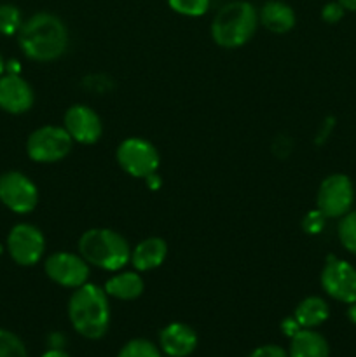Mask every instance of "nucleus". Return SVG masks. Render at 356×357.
<instances>
[{"label": "nucleus", "mask_w": 356, "mask_h": 357, "mask_svg": "<svg viewBox=\"0 0 356 357\" xmlns=\"http://www.w3.org/2000/svg\"><path fill=\"white\" fill-rule=\"evenodd\" d=\"M17 44L34 61H54L68 47V30L56 14L37 13L23 21L17 31Z\"/></svg>", "instance_id": "obj_1"}, {"label": "nucleus", "mask_w": 356, "mask_h": 357, "mask_svg": "<svg viewBox=\"0 0 356 357\" xmlns=\"http://www.w3.org/2000/svg\"><path fill=\"white\" fill-rule=\"evenodd\" d=\"M68 319L73 330L87 340H100L110 326V303L103 288L86 282L73 289L68 300Z\"/></svg>", "instance_id": "obj_2"}, {"label": "nucleus", "mask_w": 356, "mask_h": 357, "mask_svg": "<svg viewBox=\"0 0 356 357\" xmlns=\"http://www.w3.org/2000/svg\"><path fill=\"white\" fill-rule=\"evenodd\" d=\"M258 10L253 3L234 0L225 3L212 21V38L223 49H236L246 44L257 31Z\"/></svg>", "instance_id": "obj_3"}, {"label": "nucleus", "mask_w": 356, "mask_h": 357, "mask_svg": "<svg viewBox=\"0 0 356 357\" xmlns=\"http://www.w3.org/2000/svg\"><path fill=\"white\" fill-rule=\"evenodd\" d=\"M79 255L101 271L119 272L131 260V246L115 230L89 229L80 236Z\"/></svg>", "instance_id": "obj_4"}, {"label": "nucleus", "mask_w": 356, "mask_h": 357, "mask_svg": "<svg viewBox=\"0 0 356 357\" xmlns=\"http://www.w3.org/2000/svg\"><path fill=\"white\" fill-rule=\"evenodd\" d=\"M72 146V136L63 126H42L27 139L28 157L40 164H52L65 159Z\"/></svg>", "instance_id": "obj_5"}, {"label": "nucleus", "mask_w": 356, "mask_h": 357, "mask_svg": "<svg viewBox=\"0 0 356 357\" xmlns=\"http://www.w3.org/2000/svg\"><path fill=\"white\" fill-rule=\"evenodd\" d=\"M117 164L124 173L133 178H149L159 167L161 155L156 146L149 139L138 138H126L121 145L117 146Z\"/></svg>", "instance_id": "obj_6"}, {"label": "nucleus", "mask_w": 356, "mask_h": 357, "mask_svg": "<svg viewBox=\"0 0 356 357\" xmlns=\"http://www.w3.org/2000/svg\"><path fill=\"white\" fill-rule=\"evenodd\" d=\"M353 202H355V187L346 174H330L321 181L316 204L327 218H342L351 211Z\"/></svg>", "instance_id": "obj_7"}, {"label": "nucleus", "mask_w": 356, "mask_h": 357, "mask_svg": "<svg viewBox=\"0 0 356 357\" xmlns=\"http://www.w3.org/2000/svg\"><path fill=\"white\" fill-rule=\"evenodd\" d=\"M0 202L17 215L31 213L38 204L37 185L20 171L0 174Z\"/></svg>", "instance_id": "obj_8"}, {"label": "nucleus", "mask_w": 356, "mask_h": 357, "mask_svg": "<svg viewBox=\"0 0 356 357\" xmlns=\"http://www.w3.org/2000/svg\"><path fill=\"white\" fill-rule=\"evenodd\" d=\"M321 288L330 298L342 303L356 302V267L346 260L328 257L321 271Z\"/></svg>", "instance_id": "obj_9"}, {"label": "nucleus", "mask_w": 356, "mask_h": 357, "mask_svg": "<svg viewBox=\"0 0 356 357\" xmlns=\"http://www.w3.org/2000/svg\"><path fill=\"white\" fill-rule=\"evenodd\" d=\"M45 250L44 234L30 223H17L7 236V251L21 267H31L42 258Z\"/></svg>", "instance_id": "obj_10"}, {"label": "nucleus", "mask_w": 356, "mask_h": 357, "mask_svg": "<svg viewBox=\"0 0 356 357\" xmlns=\"http://www.w3.org/2000/svg\"><path fill=\"white\" fill-rule=\"evenodd\" d=\"M45 275L63 288L77 289L89 279V264L80 255L58 251L52 253L44 264Z\"/></svg>", "instance_id": "obj_11"}, {"label": "nucleus", "mask_w": 356, "mask_h": 357, "mask_svg": "<svg viewBox=\"0 0 356 357\" xmlns=\"http://www.w3.org/2000/svg\"><path fill=\"white\" fill-rule=\"evenodd\" d=\"M63 128L72 136L73 142L82 145H93L103 132L100 115L87 105H72L63 117Z\"/></svg>", "instance_id": "obj_12"}, {"label": "nucleus", "mask_w": 356, "mask_h": 357, "mask_svg": "<svg viewBox=\"0 0 356 357\" xmlns=\"http://www.w3.org/2000/svg\"><path fill=\"white\" fill-rule=\"evenodd\" d=\"M34 89L17 73L0 75V108L7 114L20 115L34 107Z\"/></svg>", "instance_id": "obj_13"}, {"label": "nucleus", "mask_w": 356, "mask_h": 357, "mask_svg": "<svg viewBox=\"0 0 356 357\" xmlns=\"http://www.w3.org/2000/svg\"><path fill=\"white\" fill-rule=\"evenodd\" d=\"M161 351L168 357H187L198 347V335L184 323H171L159 333Z\"/></svg>", "instance_id": "obj_14"}, {"label": "nucleus", "mask_w": 356, "mask_h": 357, "mask_svg": "<svg viewBox=\"0 0 356 357\" xmlns=\"http://www.w3.org/2000/svg\"><path fill=\"white\" fill-rule=\"evenodd\" d=\"M168 244L161 237H147L131 250V264L138 272H149L161 267L166 260Z\"/></svg>", "instance_id": "obj_15"}, {"label": "nucleus", "mask_w": 356, "mask_h": 357, "mask_svg": "<svg viewBox=\"0 0 356 357\" xmlns=\"http://www.w3.org/2000/svg\"><path fill=\"white\" fill-rule=\"evenodd\" d=\"M262 26L272 33H286L295 26V13L281 0H269L258 13Z\"/></svg>", "instance_id": "obj_16"}, {"label": "nucleus", "mask_w": 356, "mask_h": 357, "mask_svg": "<svg viewBox=\"0 0 356 357\" xmlns=\"http://www.w3.org/2000/svg\"><path fill=\"white\" fill-rule=\"evenodd\" d=\"M288 357H330V347L323 335L302 328L292 337Z\"/></svg>", "instance_id": "obj_17"}, {"label": "nucleus", "mask_w": 356, "mask_h": 357, "mask_svg": "<svg viewBox=\"0 0 356 357\" xmlns=\"http://www.w3.org/2000/svg\"><path fill=\"white\" fill-rule=\"evenodd\" d=\"M105 291L112 298L122 300V302H131L142 296L145 284L143 279L136 272H119L114 278L105 282Z\"/></svg>", "instance_id": "obj_18"}, {"label": "nucleus", "mask_w": 356, "mask_h": 357, "mask_svg": "<svg viewBox=\"0 0 356 357\" xmlns=\"http://www.w3.org/2000/svg\"><path fill=\"white\" fill-rule=\"evenodd\" d=\"M330 316V307L320 296H307L302 302L297 305L295 312H293V319L299 323L300 328L304 330H314Z\"/></svg>", "instance_id": "obj_19"}, {"label": "nucleus", "mask_w": 356, "mask_h": 357, "mask_svg": "<svg viewBox=\"0 0 356 357\" xmlns=\"http://www.w3.org/2000/svg\"><path fill=\"white\" fill-rule=\"evenodd\" d=\"M339 241L349 253L356 255V211H349L339 222Z\"/></svg>", "instance_id": "obj_20"}, {"label": "nucleus", "mask_w": 356, "mask_h": 357, "mask_svg": "<svg viewBox=\"0 0 356 357\" xmlns=\"http://www.w3.org/2000/svg\"><path fill=\"white\" fill-rule=\"evenodd\" d=\"M21 24H23L21 10L13 3H2L0 6V35L17 33Z\"/></svg>", "instance_id": "obj_21"}, {"label": "nucleus", "mask_w": 356, "mask_h": 357, "mask_svg": "<svg viewBox=\"0 0 356 357\" xmlns=\"http://www.w3.org/2000/svg\"><path fill=\"white\" fill-rule=\"evenodd\" d=\"M117 357H163V354L152 342L145 338H135L119 351Z\"/></svg>", "instance_id": "obj_22"}, {"label": "nucleus", "mask_w": 356, "mask_h": 357, "mask_svg": "<svg viewBox=\"0 0 356 357\" xmlns=\"http://www.w3.org/2000/svg\"><path fill=\"white\" fill-rule=\"evenodd\" d=\"M0 357H28L23 340L13 331L0 328Z\"/></svg>", "instance_id": "obj_23"}, {"label": "nucleus", "mask_w": 356, "mask_h": 357, "mask_svg": "<svg viewBox=\"0 0 356 357\" xmlns=\"http://www.w3.org/2000/svg\"><path fill=\"white\" fill-rule=\"evenodd\" d=\"M171 9L181 16L198 17L208 10L209 0H168Z\"/></svg>", "instance_id": "obj_24"}, {"label": "nucleus", "mask_w": 356, "mask_h": 357, "mask_svg": "<svg viewBox=\"0 0 356 357\" xmlns=\"http://www.w3.org/2000/svg\"><path fill=\"white\" fill-rule=\"evenodd\" d=\"M325 220H327V216H325L320 209L307 213L306 218H304V222H302L304 230H306L307 234H311V236H314V234H320L325 227Z\"/></svg>", "instance_id": "obj_25"}, {"label": "nucleus", "mask_w": 356, "mask_h": 357, "mask_svg": "<svg viewBox=\"0 0 356 357\" xmlns=\"http://www.w3.org/2000/svg\"><path fill=\"white\" fill-rule=\"evenodd\" d=\"M344 10L346 9L339 2H330L323 7V10H321V17H323L327 23L334 24V23H337V21L342 20V16H344Z\"/></svg>", "instance_id": "obj_26"}, {"label": "nucleus", "mask_w": 356, "mask_h": 357, "mask_svg": "<svg viewBox=\"0 0 356 357\" xmlns=\"http://www.w3.org/2000/svg\"><path fill=\"white\" fill-rule=\"evenodd\" d=\"M248 357H288V352L279 345H262L257 347Z\"/></svg>", "instance_id": "obj_27"}, {"label": "nucleus", "mask_w": 356, "mask_h": 357, "mask_svg": "<svg viewBox=\"0 0 356 357\" xmlns=\"http://www.w3.org/2000/svg\"><path fill=\"white\" fill-rule=\"evenodd\" d=\"M281 328H283V333H285L286 337H290V338H292L293 335L297 333V331L302 330V328L299 326V323H297V321L293 319V317H288V319L283 321V326Z\"/></svg>", "instance_id": "obj_28"}, {"label": "nucleus", "mask_w": 356, "mask_h": 357, "mask_svg": "<svg viewBox=\"0 0 356 357\" xmlns=\"http://www.w3.org/2000/svg\"><path fill=\"white\" fill-rule=\"evenodd\" d=\"M42 357H70V356L66 354L65 351H61V349H54V347H52V349H49V351L45 352V354L42 356Z\"/></svg>", "instance_id": "obj_29"}, {"label": "nucleus", "mask_w": 356, "mask_h": 357, "mask_svg": "<svg viewBox=\"0 0 356 357\" xmlns=\"http://www.w3.org/2000/svg\"><path fill=\"white\" fill-rule=\"evenodd\" d=\"M339 3H341L346 10H353V13H356V0H339Z\"/></svg>", "instance_id": "obj_30"}, {"label": "nucleus", "mask_w": 356, "mask_h": 357, "mask_svg": "<svg viewBox=\"0 0 356 357\" xmlns=\"http://www.w3.org/2000/svg\"><path fill=\"white\" fill-rule=\"evenodd\" d=\"M348 317H349V321H351V323L356 324V302L355 303H349Z\"/></svg>", "instance_id": "obj_31"}, {"label": "nucleus", "mask_w": 356, "mask_h": 357, "mask_svg": "<svg viewBox=\"0 0 356 357\" xmlns=\"http://www.w3.org/2000/svg\"><path fill=\"white\" fill-rule=\"evenodd\" d=\"M3 72H6V61H3L2 54H0V75H3Z\"/></svg>", "instance_id": "obj_32"}, {"label": "nucleus", "mask_w": 356, "mask_h": 357, "mask_svg": "<svg viewBox=\"0 0 356 357\" xmlns=\"http://www.w3.org/2000/svg\"><path fill=\"white\" fill-rule=\"evenodd\" d=\"M0 251H2V248H0Z\"/></svg>", "instance_id": "obj_33"}]
</instances>
